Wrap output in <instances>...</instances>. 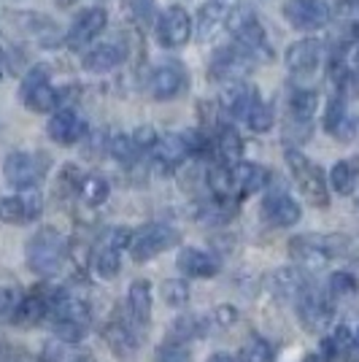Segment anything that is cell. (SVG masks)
Segmentation results:
<instances>
[{
  "label": "cell",
  "mask_w": 359,
  "mask_h": 362,
  "mask_svg": "<svg viewBox=\"0 0 359 362\" xmlns=\"http://www.w3.org/2000/svg\"><path fill=\"white\" fill-rule=\"evenodd\" d=\"M65 249L68 243L54 227H41L28 241V268L41 279L54 276L65 259Z\"/></svg>",
  "instance_id": "6da1fadb"
},
{
  "label": "cell",
  "mask_w": 359,
  "mask_h": 362,
  "mask_svg": "<svg viewBox=\"0 0 359 362\" xmlns=\"http://www.w3.org/2000/svg\"><path fill=\"white\" fill-rule=\"evenodd\" d=\"M286 165L292 170V179L298 184L302 197L316 206V209H327L329 206V187L324 170L311 163L300 149H286Z\"/></svg>",
  "instance_id": "7a4b0ae2"
},
{
  "label": "cell",
  "mask_w": 359,
  "mask_h": 362,
  "mask_svg": "<svg viewBox=\"0 0 359 362\" xmlns=\"http://www.w3.org/2000/svg\"><path fill=\"white\" fill-rule=\"evenodd\" d=\"M49 317H54V335L60 341H65V344H76L87 332L92 311H90V303L84 300V298L57 295L52 300V314Z\"/></svg>",
  "instance_id": "3957f363"
},
{
  "label": "cell",
  "mask_w": 359,
  "mask_h": 362,
  "mask_svg": "<svg viewBox=\"0 0 359 362\" xmlns=\"http://www.w3.org/2000/svg\"><path fill=\"white\" fill-rule=\"evenodd\" d=\"M346 249V238L341 235H298L289 241V255L302 268H322L332 257Z\"/></svg>",
  "instance_id": "277c9868"
},
{
  "label": "cell",
  "mask_w": 359,
  "mask_h": 362,
  "mask_svg": "<svg viewBox=\"0 0 359 362\" xmlns=\"http://www.w3.org/2000/svg\"><path fill=\"white\" fill-rule=\"evenodd\" d=\"M46 168H49V157L38 154V151H11L6 157V181L19 189V192H28V189H38V181L44 179Z\"/></svg>",
  "instance_id": "5b68a950"
},
{
  "label": "cell",
  "mask_w": 359,
  "mask_h": 362,
  "mask_svg": "<svg viewBox=\"0 0 359 362\" xmlns=\"http://www.w3.org/2000/svg\"><path fill=\"white\" fill-rule=\"evenodd\" d=\"M295 308H298L300 325L308 332H324L332 325L335 308L324 292H319L314 284H305L302 292L295 298Z\"/></svg>",
  "instance_id": "8992f818"
},
{
  "label": "cell",
  "mask_w": 359,
  "mask_h": 362,
  "mask_svg": "<svg viewBox=\"0 0 359 362\" xmlns=\"http://www.w3.org/2000/svg\"><path fill=\"white\" fill-rule=\"evenodd\" d=\"M22 100L35 114H46V111H52L60 103V92L52 87L46 65H35V68H30V74H25V78H22Z\"/></svg>",
  "instance_id": "52a82bcc"
},
{
  "label": "cell",
  "mask_w": 359,
  "mask_h": 362,
  "mask_svg": "<svg viewBox=\"0 0 359 362\" xmlns=\"http://www.w3.org/2000/svg\"><path fill=\"white\" fill-rule=\"evenodd\" d=\"M130 241H133V235H130L124 227H111V230L105 233L100 246H98V252H95V273H98L100 279L111 281V279L119 276L122 252L130 246Z\"/></svg>",
  "instance_id": "ba28073f"
},
{
  "label": "cell",
  "mask_w": 359,
  "mask_h": 362,
  "mask_svg": "<svg viewBox=\"0 0 359 362\" xmlns=\"http://www.w3.org/2000/svg\"><path fill=\"white\" fill-rule=\"evenodd\" d=\"M235 49H238L246 60H257V62L273 60L268 35H265V30H262L259 19L252 14L240 16L238 25H235Z\"/></svg>",
  "instance_id": "9c48e42d"
},
{
  "label": "cell",
  "mask_w": 359,
  "mask_h": 362,
  "mask_svg": "<svg viewBox=\"0 0 359 362\" xmlns=\"http://www.w3.org/2000/svg\"><path fill=\"white\" fill-rule=\"evenodd\" d=\"M179 241V233L167 225H146L138 230L133 241H130V255L135 262H149L157 255H163L165 249H170Z\"/></svg>",
  "instance_id": "30bf717a"
},
{
  "label": "cell",
  "mask_w": 359,
  "mask_h": 362,
  "mask_svg": "<svg viewBox=\"0 0 359 362\" xmlns=\"http://www.w3.org/2000/svg\"><path fill=\"white\" fill-rule=\"evenodd\" d=\"M189 35H192V19L187 14V8L184 6L165 8L160 22H157V41L165 49H179L189 41Z\"/></svg>",
  "instance_id": "8fae6325"
},
{
  "label": "cell",
  "mask_w": 359,
  "mask_h": 362,
  "mask_svg": "<svg viewBox=\"0 0 359 362\" xmlns=\"http://www.w3.org/2000/svg\"><path fill=\"white\" fill-rule=\"evenodd\" d=\"M284 16L298 30H319L329 22V6L324 0H286Z\"/></svg>",
  "instance_id": "7c38bea8"
},
{
  "label": "cell",
  "mask_w": 359,
  "mask_h": 362,
  "mask_svg": "<svg viewBox=\"0 0 359 362\" xmlns=\"http://www.w3.org/2000/svg\"><path fill=\"white\" fill-rule=\"evenodd\" d=\"M300 206L298 200L286 192L284 187L270 189L265 200H262V219L270 227H292L300 222Z\"/></svg>",
  "instance_id": "4fadbf2b"
},
{
  "label": "cell",
  "mask_w": 359,
  "mask_h": 362,
  "mask_svg": "<svg viewBox=\"0 0 359 362\" xmlns=\"http://www.w3.org/2000/svg\"><path fill=\"white\" fill-rule=\"evenodd\" d=\"M105 22H108V14H105V8H98V6H92V8H84V11H81V14L73 19L71 30H68V38H65L68 49H73V52H81L84 46L90 44L92 38H98V35L105 30Z\"/></svg>",
  "instance_id": "5bb4252c"
},
{
  "label": "cell",
  "mask_w": 359,
  "mask_h": 362,
  "mask_svg": "<svg viewBox=\"0 0 359 362\" xmlns=\"http://www.w3.org/2000/svg\"><path fill=\"white\" fill-rule=\"evenodd\" d=\"M38 214H41V192L38 189L19 192L16 197H0V222H6V225L30 222Z\"/></svg>",
  "instance_id": "9a60e30c"
},
{
  "label": "cell",
  "mask_w": 359,
  "mask_h": 362,
  "mask_svg": "<svg viewBox=\"0 0 359 362\" xmlns=\"http://www.w3.org/2000/svg\"><path fill=\"white\" fill-rule=\"evenodd\" d=\"M184 84H187V78H184V68L179 62H163L151 71L146 87L154 100H170L184 90Z\"/></svg>",
  "instance_id": "2e32d148"
},
{
  "label": "cell",
  "mask_w": 359,
  "mask_h": 362,
  "mask_svg": "<svg viewBox=\"0 0 359 362\" xmlns=\"http://www.w3.org/2000/svg\"><path fill=\"white\" fill-rule=\"evenodd\" d=\"M316 108H319V95L316 90H295L289 98V127L286 130H298L300 141L311 136V119H314Z\"/></svg>",
  "instance_id": "e0dca14e"
},
{
  "label": "cell",
  "mask_w": 359,
  "mask_h": 362,
  "mask_svg": "<svg viewBox=\"0 0 359 362\" xmlns=\"http://www.w3.org/2000/svg\"><path fill=\"white\" fill-rule=\"evenodd\" d=\"M322 52L324 46L316 38H302L286 49V68L295 76H311L316 74L319 62H322Z\"/></svg>",
  "instance_id": "ac0fdd59"
},
{
  "label": "cell",
  "mask_w": 359,
  "mask_h": 362,
  "mask_svg": "<svg viewBox=\"0 0 359 362\" xmlns=\"http://www.w3.org/2000/svg\"><path fill=\"white\" fill-rule=\"evenodd\" d=\"M49 138L54 144H62V146H73L78 144L84 133H87V122L76 114L73 108H60L52 119H49Z\"/></svg>",
  "instance_id": "d6986e66"
},
{
  "label": "cell",
  "mask_w": 359,
  "mask_h": 362,
  "mask_svg": "<svg viewBox=\"0 0 359 362\" xmlns=\"http://www.w3.org/2000/svg\"><path fill=\"white\" fill-rule=\"evenodd\" d=\"M257 100H259L257 87H252L249 81H240V78L238 81H230L225 92H222V108L230 117H235V119H246Z\"/></svg>",
  "instance_id": "ffe728a7"
},
{
  "label": "cell",
  "mask_w": 359,
  "mask_h": 362,
  "mask_svg": "<svg viewBox=\"0 0 359 362\" xmlns=\"http://www.w3.org/2000/svg\"><path fill=\"white\" fill-rule=\"evenodd\" d=\"M14 325L19 327H33V325H38L44 317L52 314V298L46 295V292H30V295H25V298H19V303L14 305Z\"/></svg>",
  "instance_id": "44dd1931"
},
{
  "label": "cell",
  "mask_w": 359,
  "mask_h": 362,
  "mask_svg": "<svg viewBox=\"0 0 359 362\" xmlns=\"http://www.w3.org/2000/svg\"><path fill=\"white\" fill-rule=\"evenodd\" d=\"M176 268L184 276H189V279H211V276H216V271H219V262L208 252L195 249V246H187L176 257Z\"/></svg>",
  "instance_id": "7402d4cb"
},
{
  "label": "cell",
  "mask_w": 359,
  "mask_h": 362,
  "mask_svg": "<svg viewBox=\"0 0 359 362\" xmlns=\"http://www.w3.org/2000/svg\"><path fill=\"white\" fill-rule=\"evenodd\" d=\"M268 181V168L254 165V163H238V165L233 168V195H235V200L254 195L257 189H262Z\"/></svg>",
  "instance_id": "603a6c76"
},
{
  "label": "cell",
  "mask_w": 359,
  "mask_h": 362,
  "mask_svg": "<svg viewBox=\"0 0 359 362\" xmlns=\"http://www.w3.org/2000/svg\"><path fill=\"white\" fill-rule=\"evenodd\" d=\"M357 127L359 122L346 114V98L343 95H335L329 100L327 111H324V130L332 133L338 141H351L354 133H357Z\"/></svg>",
  "instance_id": "cb8c5ba5"
},
{
  "label": "cell",
  "mask_w": 359,
  "mask_h": 362,
  "mask_svg": "<svg viewBox=\"0 0 359 362\" xmlns=\"http://www.w3.org/2000/svg\"><path fill=\"white\" fill-rule=\"evenodd\" d=\"M227 16H230V0H206L200 6V14H197V38L211 41L225 28Z\"/></svg>",
  "instance_id": "d4e9b609"
},
{
  "label": "cell",
  "mask_w": 359,
  "mask_h": 362,
  "mask_svg": "<svg viewBox=\"0 0 359 362\" xmlns=\"http://www.w3.org/2000/svg\"><path fill=\"white\" fill-rule=\"evenodd\" d=\"M124 60V52H122L119 46L114 44H98L87 49V54L81 57V65L90 71V74H108V71H114L117 65H122Z\"/></svg>",
  "instance_id": "484cf974"
},
{
  "label": "cell",
  "mask_w": 359,
  "mask_h": 362,
  "mask_svg": "<svg viewBox=\"0 0 359 362\" xmlns=\"http://www.w3.org/2000/svg\"><path fill=\"white\" fill-rule=\"evenodd\" d=\"M127 308H130V319L138 327H146L151 319V284L138 279L130 284V292H127Z\"/></svg>",
  "instance_id": "4316f807"
},
{
  "label": "cell",
  "mask_w": 359,
  "mask_h": 362,
  "mask_svg": "<svg viewBox=\"0 0 359 362\" xmlns=\"http://www.w3.org/2000/svg\"><path fill=\"white\" fill-rule=\"evenodd\" d=\"M187 157H189V151H187V144L181 136H167L154 146V160L163 165V170L179 168Z\"/></svg>",
  "instance_id": "83f0119b"
},
{
  "label": "cell",
  "mask_w": 359,
  "mask_h": 362,
  "mask_svg": "<svg viewBox=\"0 0 359 362\" xmlns=\"http://www.w3.org/2000/svg\"><path fill=\"white\" fill-rule=\"evenodd\" d=\"M357 181H359V160L351 157V160H341L335 163L332 170H329V184L338 195H351L357 189Z\"/></svg>",
  "instance_id": "f1b7e54d"
},
{
  "label": "cell",
  "mask_w": 359,
  "mask_h": 362,
  "mask_svg": "<svg viewBox=\"0 0 359 362\" xmlns=\"http://www.w3.org/2000/svg\"><path fill=\"white\" fill-rule=\"evenodd\" d=\"M216 149H219V157L222 163L230 168H235L243 160V138H240L238 127L235 124H225L219 130V138H216Z\"/></svg>",
  "instance_id": "f546056e"
},
{
  "label": "cell",
  "mask_w": 359,
  "mask_h": 362,
  "mask_svg": "<svg viewBox=\"0 0 359 362\" xmlns=\"http://www.w3.org/2000/svg\"><path fill=\"white\" fill-rule=\"evenodd\" d=\"M78 195H81V200L87 206H103L105 200H108V195H111V184L100 173H92V176H84Z\"/></svg>",
  "instance_id": "4dcf8cb0"
},
{
  "label": "cell",
  "mask_w": 359,
  "mask_h": 362,
  "mask_svg": "<svg viewBox=\"0 0 359 362\" xmlns=\"http://www.w3.org/2000/svg\"><path fill=\"white\" fill-rule=\"evenodd\" d=\"M270 281H273V292L276 295H284V298H298L302 287L308 284L305 279H302V273L295 271V268H284V271H276L270 276Z\"/></svg>",
  "instance_id": "1f68e13d"
},
{
  "label": "cell",
  "mask_w": 359,
  "mask_h": 362,
  "mask_svg": "<svg viewBox=\"0 0 359 362\" xmlns=\"http://www.w3.org/2000/svg\"><path fill=\"white\" fill-rule=\"evenodd\" d=\"M249 68V60L240 54L238 49H219L216 60L211 65V74L216 76H240Z\"/></svg>",
  "instance_id": "d6a6232c"
},
{
  "label": "cell",
  "mask_w": 359,
  "mask_h": 362,
  "mask_svg": "<svg viewBox=\"0 0 359 362\" xmlns=\"http://www.w3.org/2000/svg\"><path fill=\"white\" fill-rule=\"evenodd\" d=\"M105 341H108V346L114 349L117 354H127V351H133L138 346V338H135L130 327L127 325H122V322H111L108 327L103 330Z\"/></svg>",
  "instance_id": "836d02e7"
},
{
  "label": "cell",
  "mask_w": 359,
  "mask_h": 362,
  "mask_svg": "<svg viewBox=\"0 0 359 362\" xmlns=\"http://www.w3.org/2000/svg\"><path fill=\"white\" fill-rule=\"evenodd\" d=\"M273 357H276V351L262 335H252L240 349V362H273Z\"/></svg>",
  "instance_id": "e575fe53"
},
{
  "label": "cell",
  "mask_w": 359,
  "mask_h": 362,
  "mask_svg": "<svg viewBox=\"0 0 359 362\" xmlns=\"http://www.w3.org/2000/svg\"><path fill=\"white\" fill-rule=\"evenodd\" d=\"M154 362H192V351L184 341L167 338L154 351Z\"/></svg>",
  "instance_id": "d590c367"
},
{
  "label": "cell",
  "mask_w": 359,
  "mask_h": 362,
  "mask_svg": "<svg viewBox=\"0 0 359 362\" xmlns=\"http://www.w3.org/2000/svg\"><path fill=\"white\" fill-rule=\"evenodd\" d=\"M206 335V322L197 314H187V317H179L176 325H173V338L176 341H192V338H203Z\"/></svg>",
  "instance_id": "8d00e7d4"
},
{
  "label": "cell",
  "mask_w": 359,
  "mask_h": 362,
  "mask_svg": "<svg viewBox=\"0 0 359 362\" xmlns=\"http://www.w3.org/2000/svg\"><path fill=\"white\" fill-rule=\"evenodd\" d=\"M108 151H111V157H114V160H119V163H124V165L135 163V160H138V154H141V149L135 146L133 136H124V133L111 138Z\"/></svg>",
  "instance_id": "74e56055"
},
{
  "label": "cell",
  "mask_w": 359,
  "mask_h": 362,
  "mask_svg": "<svg viewBox=\"0 0 359 362\" xmlns=\"http://www.w3.org/2000/svg\"><path fill=\"white\" fill-rule=\"evenodd\" d=\"M163 300L170 305V308H184L187 300H189V284L184 279H167L163 281Z\"/></svg>",
  "instance_id": "f35d334b"
},
{
  "label": "cell",
  "mask_w": 359,
  "mask_h": 362,
  "mask_svg": "<svg viewBox=\"0 0 359 362\" xmlns=\"http://www.w3.org/2000/svg\"><path fill=\"white\" fill-rule=\"evenodd\" d=\"M273 106L270 103H265L262 98L254 103V108L249 111V117H246V124L254 130V133H268L270 127H273Z\"/></svg>",
  "instance_id": "ab89813d"
},
{
  "label": "cell",
  "mask_w": 359,
  "mask_h": 362,
  "mask_svg": "<svg viewBox=\"0 0 359 362\" xmlns=\"http://www.w3.org/2000/svg\"><path fill=\"white\" fill-rule=\"evenodd\" d=\"M127 14L133 16L138 25L149 28L157 16V8H154V0H127Z\"/></svg>",
  "instance_id": "60d3db41"
},
{
  "label": "cell",
  "mask_w": 359,
  "mask_h": 362,
  "mask_svg": "<svg viewBox=\"0 0 359 362\" xmlns=\"http://www.w3.org/2000/svg\"><path fill=\"white\" fill-rule=\"evenodd\" d=\"M357 289H359V281L357 276H351V273L338 271L329 276V292L332 295H354Z\"/></svg>",
  "instance_id": "b9f144b4"
},
{
  "label": "cell",
  "mask_w": 359,
  "mask_h": 362,
  "mask_svg": "<svg viewBox=\"0 0 359 362\" xmlns=\"http://www.w3.org/2000/svg\"><path fill=\"white\" fill-rule=\"evenodd\" d=\"M133 141H135V146H138L141 151L154 149V146L160 144V138H157V130H154V127H149V124L138 127V130L133 133Z\"/></svg>",
  "instance_id": "7bdbcfd3"
},
{
  "label": "cell",
  "mask_w": 359,
  "mask_h": 362,
  "mask_svg": "<svg viewBox=\"0 0 359 362\" xmlns=\"http://www.w3.org/2000/svg\"><path fill=\"white\" fill-rule=\"evenodd\" d=\"M235 319H238V308H233V305H219V308L213 311V322H219L222 327L235 325Z\"/></svg>",
  "instance_id": "ee69618b"
},
{
  "label": "cell",
  "mask_w": 359,
  "mask_h": 362,
  "mask_svg": "<svg viewBox=\"0 0 359 362\" xmlns=\"http://www.w3.org/2000/svg\"><path fill=\"white\" fill-rule=\"evenodd\" d=\"M16 303H19V298H16L14 289L0 287V317H3V314H8V311H14Z\"/></svg>",
  "instance_id": "f6af8a7d"
},
{
  "label": "cell",
  "mask_w": 359,
  "mask_h": 362,
  "mask_svg": "<svg viewBox=\"0 0 359 362\" xmlns=\"http://www.w3.org/2000/svg\"><path fill=\"white\" fill-rule=\"evenodd\" d=\"M341 11H359V0H335Z\"/></svg>",
  "instance_id": "bcb514c9"
},
{
  "label": "cell",
  "mask_w": 359,
  "mask_h": 362,
  "mask_svg": "<svg viewBox=\"0 0 359 362\" xmlns=\"http://www.w3.org/2000/svg\"><path fill=\"white\" fill-rule=\"evenodd\" d=\"M208 362H240V360H235V357L227 354V351H216V354H211L208 357Z\"/></svg>",
  "instance_id": "7dc6e473"
},
{
  "label": "cell",
  "mask_w": 359,
  "mask_h": 362,
  "mask_svg": "<svg viewBox=\"0 0 359 362\" xmlns=\"http://www.w3.org/2000/svg\"><path fill=\"white\" fill-rule=\"evenodd\" d=\"M354 351H357V354H359V330L354 332Z\"/></svg>",
  "instance_id": "c3c4849f"
},
{
  "label": "cell",
  "mask_w": 359,
  "mask_h": 362,
  "mask_svg": "<svg viewBox=\"0 0 359 362\" xmlns=\"http://www.w3.org/2000/svg\"><path fill=\"white\" fill-rule=\"evenodd\" d=\"M54 3H57V6H71L73 0H54Z\"/></svg>",
  "instance_id": "681fc988"
},
{
  "label": "cell",
  "mask_w": 359,
  "mask_h": 362,
  "mask_svg": "<svg viewBox=\"0 0 359 362\" xmlns=\"http://www.w3.org/2000/svg\"><path fill=\"white\" fill-rule=\"evenodd\" d=\"M71 362H92L90 357H76V360H71Z\"/></svg>",
  "instance_id": "f907efd6"
},
{
  "label": "cell",
  "mask_w": 359,
  "mask_h": 362,
  "mask_svg": "<svg viewBox=\"0 0 359 362\" xmlns=\"http://www.w3.org/2000/svg\"><path fill=\"white\" fill-rule=\"evenodd\" d=\"M308 362H322L319 357H308Z\"/></svg>",
  "instance_id": "816d5d0a"
},
{
  "label": "cell",
  "mask_w": 359,
  "mask_h": 362,
  "mask_svg": "<svg viewBox=\"0 0 359 362\" xmlns=\"http://www.w3.org/2000/svg\"><path fill=\"white\" fill-rule=\"evenodd\" d=\"M357 206H359V197H357Z\"/></svg>",
  "instance_id": "f5cc1de1"
}]
</instances>
